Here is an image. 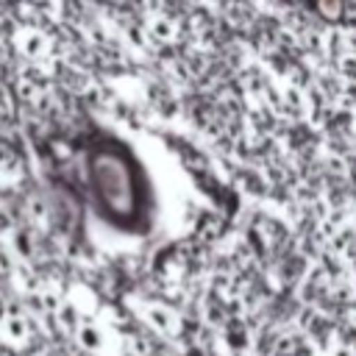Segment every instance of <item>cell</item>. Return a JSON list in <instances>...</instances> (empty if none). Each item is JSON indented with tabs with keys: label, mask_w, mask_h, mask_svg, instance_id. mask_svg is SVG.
I'll return each mask as SVG.
<instances>
[{
	"label": "cell",
	"mask_w": 356,
	"mask_h": 356,
	"mask_svg": "<svg viewBox=\"0 0 356 356\" xmlns=\"http://www.w3.org/2000/svg\"><path fill=\"white\" fill-rule=\"evenodd\" d=\"M89 175H92V186H95V197L97 206L103 209L106 217H114L117 222L128 220L131 214H136V189H134V178L128 164L108 150H100L92 156L89 161Z\"/></svg>",
	"instance_id": "cell-1"
},
{
	"label": "cell",
	"mask_w": 356,
	"mask_h": 356,
	"mask_svg": "<svg viewBox=\"0 0 356 356\" xmlns=\"http://www.w3.org/2000/svg\"><path fill=\"white\" fill-rule=\"evenodd\" d=\"M14 44H17L19 56H25L28 61H39V58H44L47 50H50V39H47L42 31H36V28L19 31V33L14 36Z\"/></svg>",
	"instance_id": "cell-2"
},
{
	"label": "cell",
	"mask_w": 356,
	"mask_h": 356,
	"mask_svg": "<svg viewBox=\"0 0 356 356\" xmlns=\"http://www.w3.org/2000/svg\"><path fill=\"white\" fill-rule=\"evenodd\" d=\"M31 334V323L19 312H3L0 317V337L11 345H22Z\"/></svg>",
	"instance_id": "cell-3"
},
{
	"label": "cell",
	"mask_w": 356,
	"mask_h": 356,
	"mask_svg": "<svg viewBox=\"0 0 356 356\" xmlns=\"http://www.w3.org/2000/svg\"><path fill=\"white\" fill-rule=\"evenodd\" d=\"M75 337H78V342H81L86 350H100V345H103V334H100V328L92 325V323L75 325Z\"/></svg>",
	"instance_id": "cell-4"
},
{
	"label": "cell",
	"mask_w": 356,
	"mask_h": 356,
	"mask_svg": "<svg viewBox=\"0 0 356 356\" xmlns=\"http://www.w3.org/2000/svg\"><path fill=\"white\" fill-rule=\"evenodd\" d=\"M14 256H11V250L8 248H3L0 245V273H14Z\"/></svg>",
	"instance_id": "cell-5"
}]
</instances>
